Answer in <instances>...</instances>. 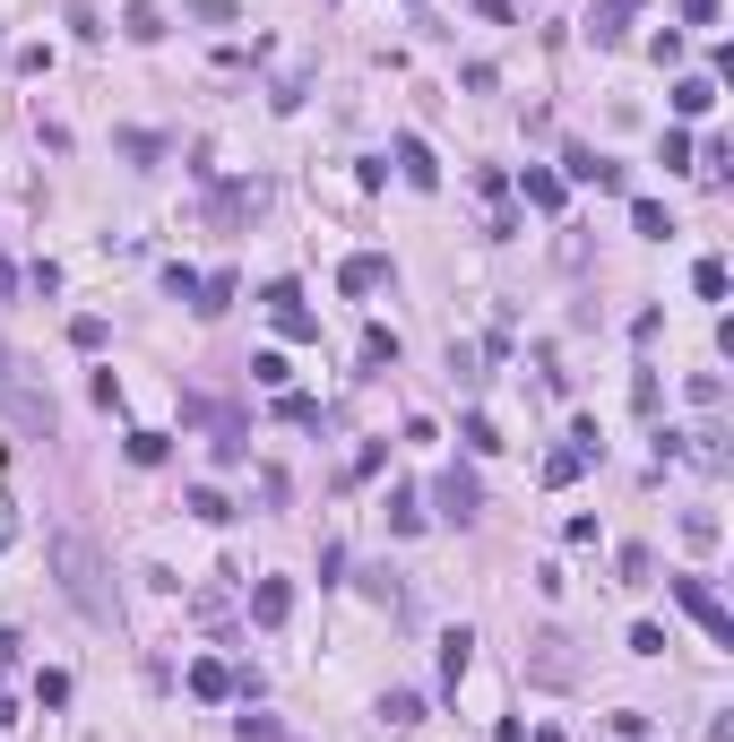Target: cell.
<instances>
[{"instance_id":"obj_27","label":"cell","mask_w":734,"mask_h":742,"mask_svg":"<svg viewBox=\"0 0 734 742\" xmlns=\"http://www.w3.org/2000/svg\"><path fill=\"white\" fill-rule=\"evenodd\" d=\"M718 9H726V0H683V17H692V26H718Z\"/></svg>"},{"instance_id":"obj_22","label":"cell","mask_w":734,"mask_h":742,"mask_svg":"<svg viewBox=\"0 0 734 742\" xmlns=\"http://www.w3.org/2000/svg\"><path fill=\"white\" fill-rule=\"evenodd\" d=\"M164 294H173V302H199V268L173 259V268H164Z\"/></svg>"},{"instance_id":"obj_28","label":"cell","mask_w":734,"mask_h":742,"mask_svg":"<svg viewBox=\"0 0 734 742\" xmlns=\"http://www.w3.org/2000/svg\"><path fill=\"white\" fill-rule=\"evenodd\" d=\"M476 9H485L492 26H510V17H518V0H476Z\"/></svg>"},{"instance_id":"obj_6","label":"cell","mask_w":734,"mask_h":742,"mask_svg":"<svg viewBox=\"0 0 734 742\" xmlns=\"http://www.w3.org/2000/svg\"><path fill=\"white\" fill-rule=\"evenodd\" d=\"M285 614H294V588H285V579H259V588H250V621H259V630H277Z\"/></svg>"},{"instance_id":"obj_32","label":"cell","mask_w":734,"mask_h":742,"mask_svg":"<svg viewBox=\"0 0 734 742\" xmlns=\"http://www.w3.org/2000/svg\"><path fill=\"white\" fill-rule=\"evenodd\" d=\"M0 708H9V691H0Z\"/></svg>"},{"instance_id":"obj_18","label":"cell","mask_w":734,"mask_h":742,"mask_svg":"<svg viewBox=\"0 0 734 742\" xmlns=\"http://www.w3.org/2000/svg\"><path fill=\"white\" fill-rule=\"evenodd\" d=\"M191 518H208V527H225V518H234V500L217 493V484H199V493H191Z\"/></svg>"},{"instance_id":"obj_13","label":"cell","mask_w":734,"mask_h":742,"mask_svg":"<svg viewBox=\"0 0 734 742\" xmlns=\"http://www.w3.org/2000/svg\"><path fill=\"white\" fill-rule=\"evenodd\" d=\"M709 104H718V78H683V87H674V113H683V122H700Z\"/></svg>"},{"instance_id":"obj_25","label":"cell","mask_w":734,"mask_h":742,"mask_svg":"<svg viewBox=\"0 0 734 742\" xmlns=\"http://www.w3.org/2000/svg\"><path fill=\"white\" fill-rule=\"evenodd\" d=\"M250 380H259V388H285L294 371H285V355H250Z\"/></svg>"},{"instance_id":"obj_2","label":"cell","mask_w":734,"mask_h":742,"mask_svg":"<svg viewBox=\"0 0 734 742\" xmlns=\"http://www.w3.org/2000/svg\"><path fill=\"white\" fill-rule=\"evenodd\" d=\"M674 605H683V614L700 621V630H709L718 647H734V614L718 605V588H709V579H674Z\"/></svg>"},{"instance_id":"obj_16","label":"cell","mask_w":734,"mask_h":742,"mask_svg":"<svg viewBox=\"0 0 734 742\" xmlns=\"http://www.w3.org/2000/svg\"><path fill=\"white\" fill-rule=\"evenodd\" d=\"M579 475H588V449H579V441H571V449H553V458H545V484H579Z\"/></svg>"},{"instance_id":"obj_3","label":"cell","mask_w":734,"mask_h":742,"mask_svg":"<svg viewBox=\"0 0 734 742\" xmlns=\"http://www.w3.org/2000/svg\"><path fill=\"white\" fill-rule=\"evenodd\" d=\"M259 302H268V311H277V329H285V337H294V346H311V337H320V320H311V311H303V294H294V285H285V276H277V285H268V294H259Z\"/></svg>"},{"instance_id":"obj_4","label":"cell","mask_w":734,"mask_h":742,"mask_svg":"<svg viewBox=\"0 0 734 742\" xmlns=\"http://www.w3.org/2000/svg\"><path fill=\"white\" fill-rule=\"evenodd\" d=\"M432 500H441V518H450V527H467V518L485 509V493H476V475H458V467H450V475L432 484Z\"/></svg>"},{"instance_id":"obj_7","label":"cell","mask_w":734,"mask_h":742,"mask_svg":"<svg viewBox=\"0 0 734 742\" xmlns=\"http://www.w3.org/2000/svg\"><path fill=\"white\" fill-rule=\"evenodd\" d=\"M631 17H639V0H597V9H588V35H597V44H622Z\"/></svg>"},{"instance_id":"obj_15","label":"cell","mask_w":734,"mask_h":742,"mask_svg":"<svg viewBox=\"0 0 734 742\" xmlns=\"http://www.w3.org/2000/svg\"><path fill=\"white\" fill-rule=\"evenodd\" d=\"M631 234H648V243H665V234H674V217H665L657 199H631Z\"/></svg>"},{"instance_id":"obj_8","label":"cell","mask_w":734,"mask_h":742,"mask_svg":"<svg viewBox=\"0 0 734 742\" xmlns=\"http://www.w3.org/2000/svg\"><path fill=\"white\" fill-rule=\"evenodd\" d=\"M397 173H406L415 190H432V182H441V164H432V147H424V138H397Z\"/></svg>"},{"instance_id":"obj_21","label":"cell","mask_w":734,"mask_h":742,"mask_svg":"<svg viewBox=\"0 0 734 742\" xmlns=\"http://www.w3.org/2000/svg\"><path fill=\"white\" fill-rule=\"evenodd\" d=\"M389 527H397V535H415V527H424V509H415V493H406V484L389 493Z\"/></svg>"},{"instance_id":"obj_5","label":"cell","mask_w":734,"mask_h":742,"mask_svg":"<svg viewBox=\"0 0 734 742\" xmlns=\"http://www.w3.org/2000/svg\"><path fill=\"white\" fill-rule=\"evenodd\" d=\"M562 173H571V182H597V190H622V164H605L597 147H571V156H562Z\"/></svg>"},{"instance_id":"obj_1","label":"cell","mask_w":734,"mask_h":742,"mask_svg":"<svg viewBox=\"0 0 734 742\" xmlns=\"http://www.w3.org/2000/svg\"><path fill=\"white\" fill-rule=\"evenodd\" d=\"M44 553H52L61 596L96 621V630H113V621H122V605H113V570H105V553H96V535H87V527H52V535H44Z\"/></svg>"},{"instance_id":"obj_11","label":"cell","mask_w":734,"mask_h":742,"mask_svg":"<svg viewBox=\"0 0 734 742\" xmlns=\"http://www.w3.org/2000/svg\"><path fill=\"white\" fill-rule=\"evenodd\" d=\"M518 190H527V208H545V217L562 208V173H545V164H527V173H518Z\"/></svg>"},{"instance_id":"obj_29","label":"cell","mask_w":734,"mask_h":742,"mask_svg":"<svg viewBox=\"0 0 734 742\" xmlns=\"http://www.w3.org/2000/svg\"><path fill=\"white\" fill-rule=\"evenodd\" d=\"M9 388H17V363H9V346H0V397H9Z\"/></svg>"},{"instance_id":"obj_17","label":"cell","mask_w":734,"mask_h":742,"mask_svg":"<svg viewBox=\"0 0 734 742\" xmlns=\"http://www.w3.org/2000/svg\"><path fill=\"white\" fill-rule=\"evenodd\" d=\"M380 717L406 734V726H424V700H415V691H389V700H380Z\"/></svg>"},{"instance_id":"obj_23","label":"cell","mask_w":734,"mask_h":742,"mask_svg":"<svg viewBox=\"0 0 734 742\" xmlns=\"http://www.w3.org/2000/svg\"><path fill=\"white\" fill-rule=\"evenodd\" d=\"M70 346H78V355H96V346H105V320H96V311H78V320H70Z\"/></svg>"},{"instance_id":"obj_20","label":"cell","mask_w":734,"mask_h":742,"mask_svg":"<svg viewBox=\"0 0 734 742\" xmlns=\"http://www.w3.org/2000/svg\"><path fill=\"white\" fill-rule=\"evenodd\" d=\"M234 302V268H217V276H199V311H225Z\"/></svg>"},{"instance_id":"obj_26","label":"cell","mask_w":734,"mask_h":742,"mask_svg":"<svg viewBox=\"0 0 734 742\" xmlns=\"http://www.w3.org/2000/svg\"><path fill=\"white\" fill-rule=\"evenodd\" d=\"M364 355L371 363H397V329H364Z\"/></svg>"},{"instance_id":"obj_12","label":"cell","mask_w":734,"mask_h":742,"mask_svg":"<svg viewBox=\"0 0 734 742\" xmlns=\"http://www.w3.org/2000/svg\"><path fill=\"white\" fill-rule=\"evenodd\" d=\"M122 35H130V44H156V35H164V9H156V0H130V9H122Z\"/></svg>"},{"instance_id":"obj_24","label":"cell","mask_w":734,"mask_h":742,"mask_svg":"<svg viewBox=\"0 0 734 742\" xmlns=\"http://www.w3.org/2000/svg\"><path fill=\"white\" fill-rule=\"evenodd\" d=\"M164 449H173L164 432H130V458H138V467H164Z\"/></svg>"},{"instance_id":"obj_10","label":"cell","mask_w":734,"mask_h":742,"mask_svg":"<svg viewBox=\"0 0 734 742\" xmlns=\"http://www.w3.org/2000/svg\"><path fill=\"white\" fill-rule=\"evenodd\" d=\"M380 276H389V259H380V250H355V259L338 268V285H346V294H371Z\"/></svg>"},{"instance_id":"obj_31","label":"cell","mask_w":734,"mask_h":742,"mask_svg":"<svg viewBox=\"0 0 734 742\" xmlns=\"http://www.w3.org/2000/svg\"><path fill=\"white\" fill-rule=\"evenodd\" d=\"M9 285H17V268H9V259H0V294H9Z\"/></svg>"},{"instance_id":"obj_30","label":"cell","mask_w":734,"mask_h":742,"mask_svg":"<svg viewBox=\"0 0 734 742\" xmlns=\"http://www.w3.org/2000/svg\"><path fill=\"white\" fill-rule=\"evenodd\" d=\"M9 544H17V527H9V518H0V553H9Z\"/></svg>"},{"instance_id":"obj_9","label":"cell","mask_w":734,"mask_h":742,"mask_svg":"<svg viewBox=\"0 0 734 742\" xmlns=\"http://www.w3.org/2000/svg\"><path fill=\"white\" fill-rule=\"evenodd\" d=\"M467 665H476V630H450V639H441V682L458 691V682H467Z\"/></svg>"},{"instance_id":"obj_14","label":"cell","mask_w":734,"mask_h":742,"mask_svg":"<svg viewBox=\"0 0 734 742\" xmlns=\"http://www.w3.org/2000/svg\"><path fill=\"white\" fill-rule=\"evenodd\" d=\"M191 691H199V700H234V673H225L217 656H199V665H191Z\"/></svg>"},{"instance_id":"obj_19","label":"cell","mask_w":734,"mask_h":742,"mask_svg":"<svg viewBox=\"0 0 734 742\" xmlns=\"http://www.w3.org/2000/svg\"><path fill=\"white\" fill-rule=\"evenodd\" d=\"M692 285H700V302H726V259H700Z\"/></svg>"}]
</instances>
